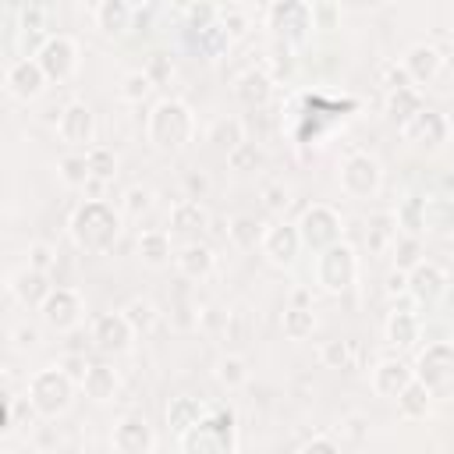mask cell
<instances>
[{
  "instance_id": "38",
  "label": "cell",
  "mask_w": 454,
  "mask_h": 454,
  "mask_svg": "<svg viewBox=\"0 0 454 454\" xmlns=\"http://www.w3.org/2000/svg\"><path fill=\"white\" fill-rule=\"evenodd\" d=\"M422 199L426 195H404L394 209V220H397V231L401 234H415L422 238Z\"/></svg>"
},
{
  "instance_id": "33",
  "label": "cell",
  "mask_w": 454,
  "mask_h": 454,
  "mask_svg": "<svg viewBox=\"0 0 454 454\" xmlns=\"http://www.w3.org/2000/svg\"><path fill=\"white\" fill-rule=\"evenodd\" d=\"M262 234H266V223L262 220H255L252 213H238L234 220H231V227H227V238L238 245V248H259L262 245Z\"/></svg>"
},
{
  "instance_id": "14",
  "label": "cell",
  "mask_w": 454,
  "mask_h": 454,
  "mask_svg": "<svg viewBox=\"0 0 454 454\" xmlns=\"http://www.w3.org/2000/svg\"><path fill=\"white\" fill-rule=\"evenodd\" d=\"M301 248H305V245H301L298 223H287V220L270 223V227H266V234H262V245H259L262 259H266L270 266H280V270L294 266V259L301 255Z\"/></svg>"
},
{
  "instance_id": "32",
  "label": "cell",
  "mask_w": 454,
  "mask_h": 454,
  "mask_svg": "<svg viewBox=\"0 0 454 454\" xmlns=\"http://www.w3.org/2000/svg\"><path fill=\"white\" fill-rule=\"evenodd\" d=\"M209 145H213L216 153L231 156L238 145H245V124H241L238 117H220V121H213V128H209Z\"/></svg>"
},
{
  "instance_id": "47",
  "label": "cell",
  "mask_w": 454,
  "mask_h": 454,
  "mask_svg": "<svg viewBox=\"0 0 454 454\" xmlns=\"http://www.w3.org/2000/svg\"><path fill=\"white\" fill-rule=\"evenodd\" d=\"M142 71L153 78V85H160V82H167V78L174 74V60H170V53L156 50V53H149V60H145V67H142Z\"/></svg>"
},
{
  "instance_id": "18",
  "label": "cell",
  "mask_w": 454,
  "mask_h": 454,
  "mask_svg": "<svg viewBox=\"0 0 454 454\" xmlns=\"http://www.w3.org/2000/svg\"><path fill=\"white\" fill-rule=\"evenodd\" d=\"M110 440H114V450H117V454H149V450L156 447V433H153L149 419L138 415V411L124 415V419L114 426Z\"/></svg>"
},
{
  "instance_id": "48",
  "label": "cell",
  "mask_w": 454,
  "mask_h": 454,
  "mask_svg": "<svg viewBox=\"0 0 454 454\" xmlns=\"http://www.w3.org/2000/svg\"><path fill=\"white\" fill-rule=\"evenodd\" d=\"M262 206H266L270 213H284V209L291 206V192H287V184H284V181H270V184L262 188Z\"/></svg>"
},
{
  "instance_id": "5",
  "label": "cell",
  "mask_w": 454,
  "mask_h": 454,
  "mask_svg": "<svg viewBox=\"0 0 454 454\" xmlns=\"http://www.w3.org/2000/svg\"><path fill=\"white\" fill-rule=\"evenodd\" d=\"M74 387H78V383H74L60 365H46V369L32 372L25 397L32 401V408L39 411V419H57V415H64V411L71 408Z\"/></svg>"
},
{
  "instance_id": "12",
  "label": "cell",
  "mask_w": 454,
  "mask_h": 454,
  "mask_svg": "<svg viewBox=\"0 0 454 454\" xmlns=\"http://www.w3.org/2000/svg\"><path fill=\"white\" fill-rule=\"evenodd\" d=\"M35 60H39V67L46 71L50 82H67V78L78 71V43H74L71 35H64V32H53V35H46V43L39 46Z\"/></svg>"
},
{
  "instance_id": "57",
  "label": "cell",
  "mask_w": 454,
  "mask_h": 454,
  "mask_svg": "<svg viewBox=\"0 0 454 454\" xmlns=\"http://www.w3.org/2000/svg\"><path fill=\"white\" fill-rule=\"evenodd\" d=\"M387 291H390V294H401V291L408 294V273H401V270H394V273L387 277Z\"/></svg>"
},
{
  "instance_id": "24",
  "label": "cell",
  "mask_w": 454,
  "mask_h": 454,
  "mask_svg": "<svg viewBox=\"0 0 454 454\" xmlns=\"http://www.w3.org/2000/svg\"><path fill=\"white\" fill-rule=\"evenodd\" d=\"M92 21L103 35H124L135 21V4L128 0H99L92 7Z\"/></svg>"
},
{
  "instance_id": "11",
  "label": "cell",
  "mask_w": 454,
  "mask_h": 454,
  "mask_svg": "<svg viewBox=\"0 0 454 454\" xmlns=\"http://www.w3.org/2000/svg\"><path fill=\"white\" fill-rule=\"evenodd\" d=\"M401 138H404L408 145L422 149V153H436V149H443V142L450 138V121H447V114L426 106V110H419V114L401 128Z\"/></svg>"
},
{
  "instance_id": "7",
  "label": "cell",
  "mask_w": 454,
  "mask_h": 454,
  "mask_svg": "<svg viewBox=\"0 0 454 454\" xmlns=\"http://www.w3.org/2000/svg\"><path fill=\"white\" fill-rule=\"evenodd\" d=\"M298 234H301V245L319 255L323 248L344 241V216L330 202H312L298 216Z\"/></svg>"
},
{
  "instance_id": "46",
  "label": "cell",
  "mask_w": 454,
  "mask_h": 454,
  "mask_svg": "<svg viewBox=\"0 0 454 454\" xmlns=\"http://www.w3.org/2000/svg\"><path fill=\"white\" fill-rule=\"evenodd\" d=\"M149 209H153V192L142 188V184H131V188L124 192V213H128V216H142V213H149Z\"/></svg>"
},
{
  "instance_id": "9",
  "label": "cell",
  "mask_w": 454,
  "mask_h": 454,
  "mask_svg": "<svg viewBox=\"0 0 454 454\" xmlns=\"http://www.w3.org/2000/svg\"><path fill=\"white\" fill-rule=\"evenodd\" d=\"M266 25L284 39V43H305L312 25V4L305 0H277L266 7Z\"/></svg>"
},
{
  "instance_id": "31",
  "label": "cell",
  "mask_w": 454,
  "mask_h": 454,
  "mask_svg": "<svg viewBox=\"0 0 454 454\" xmlns=\"http://www.w3.org/2000/svg\"><path fill=\"white\" fill-rule=\"evenodd\" d=\"M419 110H426V99H422V92H419L415 85H408V89H390V92H387V117H390L397 128H404Z\"/></svg>"
},
{
  "instance_id": "58",
  "label": "cell",
  "mask_w": 454,
  "mask_h": 454,
  "mask_svg": "<svg viewBox=\"0 0 454 454\" xmlns=\"http://www.w3.org/2000/svg\"><path fill=\"white\" fill-rule=\"evenodd\" d=\"M110 181H99V177H89V184H85V192H89V199H103V188H106Z\"/></svg>"
},
{
  "instance_id": "26",
  "label": "cell",
  "mask_w": 454,
  "mask_h": 454,
  "mask_svg": "<svg viewBox=\"0 0 454 454\" xmlns=\"http://www.w3.org/2000/svg\"><path fill=\"white\" fill-rule=\"evenodd\" d=\"M209 223H213L209 220V209L199 199H177L170 206V216H167L170 234H195V231H206Z\"/></svg>"
},
{
  "instance_id": "13",
  "label": "cell",
  "mask_w": 454,
  "mask_h": 454,
  "mask_svg": "<svg viewBox=\"0 0 454 454\" xmlns=\"http://www.w3.org/2000/svg\"><path fill=\"white\" fill-rule=\"evenodd\" d=\"M46 71L39 67V60L35 57H14L11 64H7V71H4V89H7V96H14L18 103H32V99H39L43 96V89H46Z\"/></svg>"
},
{
  "instance_id": "42",
  "label": "cell",
  "mask_w": 454,
  "mask_h": 454,
  "mask_svg": "<svg viewBox=\"0 0 454 454\" xmlns=\"http://www.w3.org/2000/svg\"><path fill=\"white\" fill-rule=\"evenodd\" d=\"M85 156H89L92 177H99V181H114L117 177V153L110 145H92V149H85Z\"/></svg>"
},
{
  "instance_id": "4",
  "label": "cell",
  "mask_w": 454,
  "mask_h": 454,
  "mask_svg": "<svg viewBox=\"0 0 454 454\" xmlns=\"http://www.w3.org/2000/svg\"><path fill=\"white\" fill-rule=\"evenodd\" d=\"M181 454H234V411L209 408V415L177 436Z\"/></svg>"
},
{
  "instance_id": "51",
  "label": "cell",
  "mask_w": 454,
  "mask_h": 454,
  "mask_svg": "<svg viewBox=\"0 0 454 454\" xmlns=\"http://www.w3.org/2000/svg\"><path fill=\"white\" fill-rule=\"evenodd\" d=\"M220 25L227 28V35H241L248 28V14L241 7H220Z\"/></svg>"
},
{
  "instance_id": "44",
  "label": "cell",
  "mask_w": 454,
  "mask_h": 454,
  "mask_svg": "<svg viewBox=\"0 0 454 454\" xmlns=\"http://www.w3.org/2000/svg\"><path fill=\"white\" fill-rule=\"evenodd\" d=\"M149 92H153V78H149L145 71H128V74L121 78V99L142 103Z\"/></svg>"
},
{
  "instance_id": "50",
  "label": "cell",
  "mask_w": 454,
  "mask_h": 454,
  "mask_svg": "<svg viewBox=\"0 0 454 454\" xmlns=\"http://www.w3.org/2000/svg\"><path fill=\"white\" fill-rule=\"evenodd\" d=\"M223 333H227V340H238V344L248 337V316H245V309H231L223 316Z\"/></svg>"
},
{
  "instance_id": "56",
  "label": "cell",
  "mask_w": 454,
  "mask_h": 454,
  "mask_svg": "<svg viewBox=\"0 0 454 454\" xmlns=\"http://www.w3.org/2000/svg\"><path fill=\"white\" fill-rule=\"evenodd\" d=\"M408 85H411L408 71H404L401 64H390V67H387V92H390V89H408Z\"/></svg>"
},
{
  "instance_id": "60",
  "label": "cell",
  "mask_w": 454,
  "mask_h": 454,
  "mask_svg": "<svg viewBox=\"0 0 454 454\" xmlns=\"http://www.w3.org/2000/svg\"><path fill=\"white\" fill-rule=\"evenodd\" d=\"M149 454H163V450H156V447H153V450H149Z\"/></svg>"
},
{
  "instance_id": "45",
  "label": "cell",
  "mask_w": 454,
  "mask_h": 454,
  "mask_svg": "<svg viewBox=\"0 0 454 454\" xmlns=\"http://www.w3.org/2000/svg\"><path fill=\"white\" fill-rule=\"evenodd\" d=\"M28 262L25 266H32V270H39V273H46L50 277V270L57 266V248L53 245H46V241H35V245H28Z\"/></svg>"
},
{
  "instance_id": "21",
  "label": "cell",
  "mask_w": 454,
  "mask_h": 454,
  "mask_svg": "<svg viewBox=\"0 0 454 454\" xmlns=\"http://www.w3.org/2000/svg\"><path fill=\"white\" fill-rule=\"evenodd\" d=\"M174 266H177V273H181L184 280H199V284H202V280L213 277V270H216V252H213V245H206V241H188V245L177 248Z\"/></svg>"
},
{
  "instance_id": "54",
  "label": "cell",
  "mask_w": 454,
  "mask_h": 454,
  "mask_svg": "<svg viewBox=\"0 0 454 454\" xmlns=\"http://www.w3.org/2000/svg\"><path fill=\"white\" fill-rule=\"evenodd\" d=\"M298 454H340V447H337V440H333V436H323V433H319V436L305 440Z\"/></svg>"
},
{
  "instance_id": "6",
  "label": "cell",
  "mask_w": 454,
  "mask_h": 454,
  "mask_svg": "<svg viewBox=\"0 0 454 454\" xmlns=\"http://www.w3.org/2000/svg\"><path fill=\"white\" fill-rule=\"evenodd\" d=\"M358 280V252L348 241H337L316 255V284L326 294H344Z\"/></svg>"
},
{
  "instance_id": "41",
  "label": "cell",
  "mask_w": 454,
  "mask_h": 454,
  "mask_svg": "<svg viewBox=\"0 0 454 454\" xmlns=\"http://www.w3.org/2000/svg\"><path fill=\"white\" fill-rule=\"evenodd\" d=\"M319 358H323L326 369H351V362H355V344H351V340H340V337L323 340Z\"/></svg>"
},
{
  "instance_id": "16",
  "label": "cell",
  "mask_w": 454,
  "mask_h": 454,
  "mask_svg": "<svg viewBox=\"0 0 454 454\" xmlns=\"http://www.w3.org/2000/svg\"><path fill=\"white\" fill-rule=\"evenodd\" d=\"M131 340H135V326L128 323L124 309L99 312L92 319V344H96V351H103V355H124L131 348Z\"/></svg>"
},
{
  "instance_id": "59",
  "label": "cell",
  "mask_w": 454,
  "mask_h": 454,
  "mask_svg": "<svg viewBox=\"0 0 454 454\" xmlns=\"http://www.w3.org/2000/svg\"><path fill=\"white\" fill-rule=\"evenodd\" d=\"M348 426H351V429H348V433H351V436H355V440H358V436H362V426H365V422H362V419H358V415H351V419H348Z\"/></svg>"
},
{
  "instance_id": "29",
  "label": "cell",
  "mask_w": 454,
  "mask_h": 454,
  "mask_svg": "<svg viewBox=\"0 0 454 454\" xmlns=\"http://www.w3.org/2000/svg\"><path fill=\"white\" fill-rule=\"evenodd\" d=\"M209 415V408L199 401V397H170V404H167V426L174 429V436H181V433H188L192 426H199L202 419Z\"/></svg>"
},
{
  "instance_id": "22",
  "label": "cell",
  "mask_w": 454,
  "mask_h": 454,
  "mask_svg": "<svg viewBox=\"0 0 454 454\" xmlns=\"http://www.w3.org/2000/svg\"><path fill=\"white\" fill-rule=\"evenodd\" d=\"M411 380H415V369L401 358H380L372 369V390L380 397H390V401H397Z\"/></svg>"
},
{
  "instance_id": "10",
  "label": "cell",
  "mask_w": 454,
  "mask_h": 454,
  "mask_svg": "<svg viewBox=\"0 0 454 454\" xmlns=\"http://www.w3.org/2000/svg\"><path fill=\"white\" fill-rule=\"evenodd\" d=\"M39 316H43V323H46L50 330L67 333V330H74V326L82 323L85 301H82V294H78L74 287L60 284V287H53V291L46 294V301L39 305Z\"/></svg>"
},
{
  "instance_id": "40",
  "label": "cell",
  "mask_w": 454,
  "mask_h": 454,
  "mask_svg": "<svg viewBox=\"0 0 454 454\" xmlns=\"http://www.w3.org/2000/svg\"><path fill=\"white\" fill-rule=\"evenodd\" d=\"M394 234H397V220H394V213H376V216H369V252H383V248H390Z\"/></svg>"
},
{
  "instance_id": "62",
  "label": "cell",
  "mask_w": 454,
  "mask_h": 454,
  "mask_svg": "<svg viewBox=\"0 0 454 454\" xmlns=\"http://www.w3.org/2000/svg\"><path fill=\"white\" fill-rule=\"evenodd\" d=\"M89 454H99V450H89Z\"/></svg>"
},
{
  "instance_id": "15",
  "label": "cell",
  "mask_w": 454,
  "mask_h": 454,
  "mask_svg": "<svg viewBox=\"0 0 454 454\" xmlns=\"http://www.w3.org/2000/svg\"><path fill=\"white\" fill-rule=\"evenodd\" d=\"M447 294V270L433 259H422L411 273H408V298L419 309H436Z\"/></svg>"
},
{
  "instance_id": "55",
  "label": "cell",
  "mask_w": 454,
  "mask_h": 454,
  "mask_svg": "<svg viewBox=\"0 0 454 454\" xmlns=\"http://www.w3.org/2000/svg\"><path fill=\"white\" fill-rule=\"evenodd\" d=\"M39 344V330L35 326H18L14 330V348L18 351H28V348H35Z\"/></svg>"
},
{
  "instance_id": "2",
  "label": "cell",
  "mask_w": 454,
  "mask_h": 454,
  "mask_svg": "<svg viewBox=\"0 0 454 454\" xmlns=\"http://www.w3.org/2000/svg\"><path fill=\"white\" fill-rule=\"evenodd\" d=\"M145 138L160 153H181L195 138V114H192V106L184 99H174V96L153 103V110L145 117Z\"/></svg>"
},
{
  "instance_id": "34",
  "label": "cell",
  "mask_w": 454,
  "mask_h": 454,
  "mask_svg": "<svg viewBox=\"0 0 454 454\" xmlns=\"http://www.w3.org/2000/svg\"><path fill=\"white\" fill-rule=\"evenodd\" d=\"M390 255H394V270H401V273H411L419 262H422V238H415V234H394V241H390Z\"/></svg>"
},
{
  "instance_id": "61",
  "label": "cell",
  "mask_w": 454,
  "mask_h": 454,
  "mask_svg": "<svg viewBox=\"0 0 454 454\" xmlns=\"http://www.w3.org/2000/svg\"><path fill=\"white\" fill-rule=\"evenodd\" d=\"M284 454H298V450H284Z\"/></svg>"
},
{
  "instance_id": "35",
  "label": "cell",
  "mask_w": 454,
  "mask_h": 454,
  "mask_svg": "<svg viewBox=\"0 0 454 454\" xmlns=\"http://www.w3.org/2000/svg\"><path fill=\"white\" fill-rule=\"evenodd\" d=\"M213 376H216V383H220V387L238 390V387H245V383H248V362H245L238 351H227V355H220V358H216Z\"/></svg>"
},
{
  "instance_id": "25",
  "label": "cell",
  "mask_w": 454,
  "mask_h": 454,
  "mask_svg": "<svg viewBox=\"0 0 454 454\" xmlns=\"http://www.w3.org/2000/svg\"><path fill=\"white\" fill-rule=\"evenodd\" d=\"M7 287H11V294H14L21 305H35V309H39V305L46 301V294L53 291V287H50V277L39 273V270H32V266L14 270Z\"/></svg>"
},
{
  "instance_id": "19",
  "label": "cell",
  "mask_w": 454,
  "mask_h": 454,
  "mask_svg": "<svg viewBox=\"0 0 454 454\" xmlns=\"http://www.w3.org/2000/svg\"><path fill=\"white\" fill-rule=\"evenodd\" d=\"M401 67L408 71L411 85H429L443 67V53L433 43H411L401 57Z\"/></svg>"
},
{
  "instance_id": "27",
  "label": "cell",
  "mask_w": 454,
  "mask_h": 454,
  "mask_svg": "<svg viewBox=\"0 0 454 454\" xmlns=\"http://www.w3.org/2000/svg\"><path fill=\"white\" fill-rule=\"evenodd\" d=\"M78 387L85 390V397H89V401L106 404V401H114V397H117V390H121V376H117V369H114V365H106V362H92V365H89V372H85V380H82Z\"/></svg>"
},
{
  "instance_id": "3",
  "label": "cell",
  "mask_w": 454,
  "mask_h": 454,
  "mask_svg": "<svg viewBox=\"0 0 454 454\" xmlns=\"http://www.w3.org/2000/svg\"><path fill=\"white\" fill-rule=\"evenodd\" d=\"M411 369L433 401H454V340H429L415 355Z\"/></svg>"
},
{
  "instance_id": "36",
  "label": "cell",
  "mask_w": 454,
  "mask_h": 454,
  "mask_svg": "<svg viewBox=\"0 0 454 454\" xmlns=\"http://www.w3.org/2000/svg\"><path fill=\"white\" fill-rule=\"evenodd\" d=\"M280 326H284V337H287V340H305V337H312V330H316V312H312L309 305H287Z\"/></svg>"
},
{
  "instance_id": "20",
  "label": "cell",
  "mask_w": 454,
  "mask_h": 454,
  "mask_svg": "<svg viewBox=\"0 0 454 454\" xmlns=\"http://www.w3.org/2000/svg\"><path fill=\"white\" fill-rule=\"evenodd\" d=\"M422 234H433V238L454 234V195L450 192H429L422 199Z\"/></svg>"
},
{
  "instance_id": "28",
  "label": "cell",
  "mask_w": 454,
  "mask_h": 454,
  "mask_svg": "<svg viewBox=\"0 0 454 454\" xmlns=\"http://www.w3.org/2000/svg\"><path fill=\"white\" fill-rule=\"evenodd\" d=\"M138 255H142V262L153 266V270L167 266V262L177 255V252H174V241H170V231H167V227H145V231L138 234Z\"/></svg>"
},
{
  "instance_id": "30",
  "label": "cell",
  "mask_w": 454,
  "mask_h": 454,
  "mask_svg": "<svg viewBox=\"0 0 454 454\" xmlns=\"http://www.w3.org/2000/svg\"><path fill=\"white\" fill-rule=\"evenodd\" d=\"M234 96H238L245 106H262V103L273 96V78H270L262 67H248L245 74H238Z\"/></svg>"
},
{
  "instance_id": "37",
  "label": "cell",
  "mask_w": 454,
  "mask_h": 454,
  "mask_svg": "<svg viewBox=\"0 0 454 454\" xmlns=\"http://www.w3.org/2000/svg\"><path fill=\"white\" fill-rule=\"evenodd\" d=\"M429 408H433V394L419 383V380H411L408 387H404V394L397 397V411L404 415V419H426L429 415Z\"/></svg>"
},
{
  "instance_id": "17",
  "label": "cell",
  "mask_w": 454,
  "mask_h": 454,
  "mask_svg": "<svg viewBox=\"0 0 454 454\" xmlns=\"http://www.w3.org/2000/svg\"><path fill=\"white\" fill-rule=\"evenodd\" d=\"M57 135L60 142L74 145V149H92V138H96V114L89 110V103L82 99H71L60 114H57Z\"/></svg>"
},
{
  "instance_id": "8",
  "label": "cell",
  "mask_w": 454,
  "mask_h": 454,
  "mask_svg": "<svg viewBox=\"0 0 454 454\" xmlns=\"http://www.w3.org/2000/svg\"><path fill=\"white\" fill-rule=\"evenodd\" d=\"M340 192L351 195V199H372L383 184V167L372 153H348L344 163H340Z\"/></svg>"
},
{
  "instance_id": "53",
  "label": "cell",
  "mask_w": 454,
  "mask_h": 454,
  "mask_svg": "<svg viewBox=\"0 0 454 454\" xmlns=\"http://www.w3.org/2000/svg\"><path fill=\"white\" fill-rule=\"evenodd\" d=\"M57 365H60V369H64V372H67V376H71L74 383H82L92 362H85V355H64V358H60Z\"/></svg>"
},
{
  "instance_id": "39",
  "label": "cell",
  "mask_w": 454,
  "mask_h": 454,
  "mask_svg": "<svg viewBox=\"0 0 454 454\" xmlns=\"http://www.w3.org/2000/svg\"><path fill=\"white\" fill-rule=\"evenodd\" d=\"M57 174H60L64 184H71V188H85L89 177H92V170H89V156H85V153H67V156H60Z\"/></svg>"
},
{
  "instance_id": "23",
  "label": "cell",
  "mask_w": 454,
  "mask_h": 454,
  "mask_svg": "<svg viewBox=\"0 0 454 454\" xmlns=\"http://www.w3.org/2000/svg\"><path fill=\"white\" fill-rule=\"evenodd\" d=\"M383 337H387V344H394L397 351L415 348V344L422 340V319H419V312H411V309H394V312L387 316V323H383Z\"/></svg>"
},
{
  "instance_id": "49",
  "label": "cell",
  "mask_w": 454,
  "mask_h": 454,
  "mask_svg": "<svg viewBox=\"0 0 454 454\" xmlns=\"http://www.w3.org/2000/svg\"><path fill=\"white\" fill-rule=\"evenodd\" d=\"M312 25L316 28H337L340 25V7L330 0H316L312 4Z\"/></svg>"
},
{
  "instance_id": "1",
  "label": "cell",
  "mask_w": 454,
  "mask_h": 454,
  "mask_svg": "<svg viewBox=\"0 0 454 454\" xmlns=\"http://www.w3.org/2000/svg\"><path fill=\"white\" fill-rule=\"evenodd\" d=\"M67 231L82 252L106 255L121 238V209H114L106 199H85L82 206H74Z\"/></svg>"
},
{
  "instance_id": "52",
  "label": "cell",
  "mask_w": 454,
  "mask_h": 454,
  "mask_svg": "<svg viewBox=\"0 0 454 454\" xmlns=\"http://www.w3.org/2000/svg\"><path fill=\"white\" fill-rule=\"evenodd\" d=\"M227 163H231L234 170H248V167H255V163H259V149H255L252 142H245V145H238V149L227 156Z\"/></svg>"
},
{
  "instance_id": "43",
  "label": "cell",
  "mask_w": 454,
  "mask_h": 454,
  "mask_svg": "<svg viewBox=\"0 0 454 454\" xmlns=\"http://www.w3.org/2000/svg\"><path fill=\"white\" fill-rule=\"evenodd\" d=\"M124 316H128V323L135 326V333L153 330L156 319H160V312H156V305H153L149 298H131V301L124 305Z\"/></svg>"
}]
</instances>
